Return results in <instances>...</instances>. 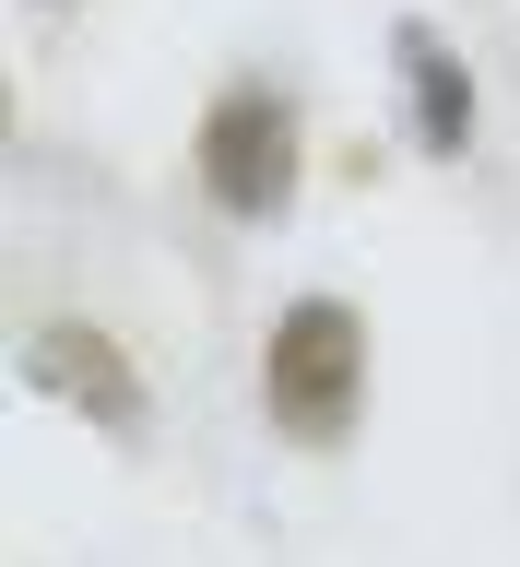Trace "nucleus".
<instances>
[{
	"mask_svg": "<svg viewBox=\"0 0 520 567\" xmlns=\"http://www.w3.org/2000/svg\"><path fill=\"white\" fill-rule=\"evenodd\" d=\"M261 425H273L284 450H355V425H367V319L344 296H284L273 331H261Z\"/></svg>",
	"mask_w": 520,
	"mask_h": 567,
	"instance_id": "nucleus-1",
	"label": "nucleus"
},
{
	"mask_svg": "<svg viewBox=\"0 0 520 567\" xmlns=\"http://www.w3.org/2000/svg\"><path fill=\"white\" fill-rule=\"evenodd\" d=\"M35 12H83V0H35Z\"/></svg>",
	"mask_w": 520,
	"mask_h": 567,
	"instance_id": "nucleus-5",
	"label": "nucleus"
},
{
	"mask_svg": "<svg viewBox=\"0 0 520 567\" xmlns=\"http://www.w3.org/2000/svg\"><path fill=\"white\" fill-rule=\"evenodd\" d=\"M390 83H402V142H415L426 166H461V154L486 142V83H473V60H461L426 12L390 24Z\"/></svg>",
	"mask_w": 520,
	"mask_h": 567,
	"instance_id": "nucleus-4",
	"label": "nucleus"
},
{
	"mask_svg": "<svg viewBox=\"0 0 520 567\" xmlns=\"http://www.w3.org/2000/svg\"><path fill=\"white\" fill-rule=\"evenodd\" d=\"M190 177L225 225H284L296 213V177H308V106L273 71H225L190 131Z\"/></svg>",
	"mask_w": 520,
	"mask_h": 567,
	"instance_id": "nucleus-2",
	"label": "nucleus"
},
{
	"mask_svg": "<svg viewBox=\"0 0 520 567\" xmlns=\"http://www.w3.org/2000/svg\"><path fill=\"white\" fill-rule=\"evenodd\" d=\"M12 367H24L35 402H60L83 437H106V450H142V437H154V379L131 367V343H119L106 319H35Z\"/></svg>",
	"mask_w": 520,
	"mask_h": 567,
	"instance_id": "nucleus-3",
	"label": "nucleus"
}]
</instances>
